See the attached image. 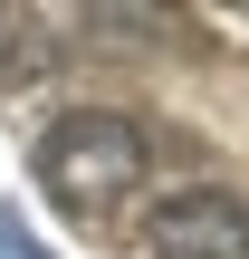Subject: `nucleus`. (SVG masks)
Returning a JSON list of instances; mask_svg holds the SVG:
<instances>
[{
  "mask_svg": "<svg viewBox=\"0 0 249 259\" xmlns=\"http://www.w3.org/2000/svg\"><path fill=\"white\" fill-rule=\"evenodd\" d=\"M144 173H154V144H144V125L125 106H67L29 144V183L58 211H77V221L86 211H115L125 192H144Z\"/></svg>",
  "mask_w": 249,
  "mask_h": 259,
  "instance_id": "obj_1",
  "label": "nucleus"
},
{
  "mask_svg": "<svg viewBox=\"0 0 249 259\" xmlns=\"http://www.w3.org/2000/svg\"><path fill=\"white\" fill-rule=\"evenodd\" d=\"M144 250L154 259H249V202L230 183H192V192H173L154 211Z\"/></svg>",
  "mask_w": 249,
  "mask_h": 259,
  "instance_id": "obj_2",
  "label": "nucleus"
},
{
  "mask_svg": "<svg viewBox=\"0 0 249 259\" xmlns=\"http://www.w3.org/2000/svg\"><path fill=\"white\" fill-rule=\"evenodd\" d=\"M0 259H58L38 231H29V211H19V202H0Z\"/></svg>",
  "mask_w": 249,
  "mask_h": 259,
  "instance_id": "obj_3",
  "label": "nucleus"
}]
</instances>
